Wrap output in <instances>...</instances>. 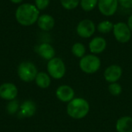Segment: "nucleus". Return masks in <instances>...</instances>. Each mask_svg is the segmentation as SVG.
<instances>
[{
  "instance_id": "nucleus-1",
  "label": "nucleus",
  "mask_w": 132,
  "mask_h": 132,
  "mask_svg": "<svg viewBox=\"0 0 132 132\" xmlns=\"http://www.w3.org/2000/svg\"><path fill=\"white\" fill-rule=\"evenodd\" d=\"M39 16V10L33 4L23 3L18 6L15 17L18 23L23 26H29L35 24Z\"/></svg>"
},
{
  "instance_id": "nucleus-2",
  "label": "nucleus",
  "mask_w": 132,
  "mask_h": 132,
  "mask_svg": "<svg viewBox=\"0 0 132 132\" xmlns=\"http://www.w3.org/2000/svg\"><path fill=\"white\" fill-rule=\"evenodd\" d=\"M90 105L88 102L83 98L73 99L67 105V114L73 118L81 119L89 112Z\"/></svg>"
},
{
  "instance_id": "nucleus-3",
  "label": "nucleus",
  "mask_w": 132,
  "mask_h": 132,
  "mask_svg": "<svg viewBox=\"0 0 132 132\" xmlns=\"http://www.w3.org/2000/svg\"><path fill=\"white\" fill-rule=\"evenodd\" d=\"M80 69L87 73H94L101 67L100 59L93 54H89L83 56L80 61Z\"/></svg>"
},
{
  "instance_id": "nucleus-4",
  "label": "nucleus",
  "mask_w": 132,
  "mask_h": 132,
  "mask_svg": "<svg viewBox=\"0 0 132 132\" xmlns=\"http://www.w3.org/2000/svg\"><path fill=\"white\" fill-rule=\"evenodd\" d=\"M18 75L19 78L25 82H30L36 79L37 69L31 62H22L18 67Z\"/></svg>"
},
{
  "instance_id": "nucleus-5",
  "label": "nucleus",
  "mask_w": 132,
  "mask_h": 132,
  "mask_svg": "<svg viewBox=\"0 0 132 132\" xmlns=\"http://www.w3.org/2000/svg\"><path fill=\"white\" fill-rule=\"evenodd\" d=\"M47 70L52 77L61 79L66 73L65 64L60 58L54 57L49 60L47 63Z\"/></svg>"
},
{
  "instance_id": "nucleus-6",
  "label": "nucleus",
  "mask_w": 132,
  "mask_h": 132,
  "mask_svg": "<svg viewBox=\"0 0 132 132\" xmlns=\"http://www.w3.org/2000/svg\"><path fill=\"white\" fill-rule=\"evenodd\" d=\"M113 33L115 39L121 43H128L131 38V32L127 23L119 22L114 25Z\"/></svg>"
},
{
  "instance_id": "nucleus-7",
  "label": "nucleus",
  "mask_w": 132,
  "mask_h": 132,
  "mask_svg": "<svg viewBox=\"0 0 132 132\" xmlns=\"http://www.w3.org/2000/svg\"><path fill=\"white\" fill-rule=\"evenodd\" d=\"M95 30V24L90 19H84L77 26V33L81 38H90L94 34Z\"/></svg>"
},
{
  "instance_id": "nucleus-8",
  "label": "nucleus",
  "mask_w": 132,
  "mask_h": 132,
  "mask_svg": "<svg viewBox=\"0 0 132 132\" xmlns=\"http://www.w3.org/2000/svg\"><path fill=\"white\" fill-rule=\"evenodd\" d=\"M118 0H98L97 6L100 12L105 16L113 15L118 10Z\"/></svg>"
},
{
  "instance_id": "nucleus-9",
  "label": "nucleus",
  "mask_w": 132,
  "mask_h": 132,
  "mask_svg": "<svg viewBox=\"0 0 132 132\" xmlns=\"http://www.w3.org/2000/svg\"><path fill=\"white\" fill-rule=\"evenodd\" d=\"M18 94V89L13 84L5 83L0 86V97L7 101L14 100Z\"/></svg>"
},
{
  "instance_id": "nucleus-10",
  "label": "nucleus",
  "mask_w": 132,
  "mask_h": 132,
  "mask_svg": "<svg viewBox=\"0 0 132 132\" xmlns=\"http://www.w3.org/2000/svg\"><path fill=\"white\" fill-rule=\"evenodd\" d=\"M122 74V69L118 65H111L104 71V78L108 82L115 83L118 81Z\"/></svg>"
},
{
  "instance_id": "nucleus-11",
  "label": "nucleus",
  "mask_w": 132,
  "mask_h": 132,
  "mask_svg": "<svg viewBox=\"0 0 132 132\" xmlns=\"http://www.w3.org/2000/svg\"><path fill=\"white\" fill-rule=\"evenodd\" d=\"M36 52L43 59L50 60L55 56V50L54 48L47 43H43L39 44L36 47Z\"/></svg>"
},
{
  "instance_id": "nucleus-12",
  "label": "nucleus",
  "mask_w": 132,
  "mask_h": 132,
  "mask_svg": "<svg viewBox=\"0 0 132 132\" xmlns=\"http://www.w3.org/2000/svg\"><path fill=\"white\" fill-rule=\"evenodd\" d=\"M107 47V41L101 36H97L91 39L89 43V49L92 53L98 54L104 51Z\"/></svg>"
},
{
  "instance_id": "nucleus-13",
  "label": "nucleus",
  "mask_w": 132,
  "mask_h": 132,
  "mask_svg": "<svg viewBox=\"0 0 132 132\" xmlns=\"http://www.w3.org/2000/svg\"><path fill=\"white\" fill-rule=\"evenodd\" d=\"M56 94L60 101L63 102H70L74 97V91L70 87L67 85H63L58 87Z\"/></svg>"
},
{
  "instance_id": "nucleus-14",
  "label": "nucleus",
  "mask_w": 132,
  "mask_h": 132,
  "mask_svg": "<svg viewBox=\"0 0 132 132\" xmlns=\"http://www.w3.org/2000/svg\"><path fill=\"white\" fill-rule=\"evenodd\" d=\"M37 24L39 28L43 31H50L55 26L54 18L49 14H43L39 16L37 20Z\"/></svg>"
},
{
  "instance_id": "nucleus-15",
  "label": "nucleus",
  "mask_w": 132,
  "mask_h": 132,
  "mask_svg": "<svg viewBox=\"0 0 132 132\" xmlns=\"http://www.w3.org/2000/svg\"><path fill=\"white\" fill-rule=\"evenodd\" d=\"M36 108L34 102L31 101H26L19 108V115L24 118H29L32 116L36 112Z\"/></svg>"
},
{
  "instance_id": "nucleus-16",
  "label": "nucleus",
  "mask_w": 132,
  "mask_h": 132,
  "mask_svg": "<svg viewBox=\"0 0 132 132\" xmlns=\"http://www.w3.org/2000/svg\"><path fill=\"white\" fill-rule=\"evenodd\" d=\"M116 129L118 132H132V118L123 117L118 119Z\"/></svg>"
},
{
  "instance_id": "nucleus-17",
  "label": "nucleus",
  "mask_w": 132,
  "mask_h": 132,
  "mask_svg": "<svg viewBox=\"0 0 132 132\" xmlns=\"http://www.w3.org/2000/svg\"><path fill=\"white\" fill-rule=\"evenodd\" d=\"M36 83L41 88H47L50 84V78L49 75L44 72L38 73L36 77Z\"/></svg>"
},
{
  "instance_id": "nucleus-18",
  "label": "nucleus",
  "mask_w": 132,
  "mask_h": 132,
  "mask_svg": "<svg viewBox=\"0 0 132 132\" xmlns=\"http://www.w3.org/2000/svg\"><path fill=\"white\" fill-rule=\"evenodd\" d=\"M113 22L108 20H104L98 23L97 25V30L101 33H108L111 31H113L114 29Z\"/></svg>"
},
{
  "instance_id": "nucleus-19",
  "label": "nucleus",
  "mask_w": 132,
  "mask_h": 132,
  "mask_svg": "<svg viewBox=\"0 0 132 132\" xmlns=\"http://www.w3.org/2000/svg\"><path fill=\"white\" fill-rule=\"evenodd\" d=\"M98 3V0H80V5L85 12L92 11Z\"/></svg>"
},
{
  "instance_id": "nucleus-20",
  "label": "nucleus",
  "mask_w": 132,
  "mask_h": 132,
  "mask_svg": "<svg viewBox=\"0 0 132 132\" xmlns=\"http://www.w3.org/2000/svg\"><path fill=\"white\" fill-rule=\"evenodd\" d=\"M72 53L73 54L79 58H82L83 56H84L85 52H86V49L85 46L80 43H76L73 45L72 46Z\"/></svg>"
},
{
  "instance_id": "nucleus-21",
  "label": "nucleus",
  "mask_w": 132,
  "mask_h": 132,
  "mask_svg": "<svg viewBox=\"0 0 132 132\" xmlns=\"http://www.w3.org/2000/svg\"><path fill=\"white\" fill-rule=\"evenodd\" d=\"M80 2V0H60L62 6L67 10H71L77 8L79 5Z\"/></svg>"
},
{
  "instance_id": "nucleus-22",
  "label": "nucleus",
  "mask_w": 132,
  "mask_h": 132,
  "mask_svg": "<svg viewBox=\"0 0 132 132\" xmlns=\"http://www.w3.org/2000/svg\"><path fill=\"white\" fill-rule=\"evenodd\" d=\"M108 90H109V92L114 96L120 95L122 91L121 86L117 83H112L111 84H110L108 87Z\"/></svg>"
},
{
  "instance_id": "nucleus-23",
  "label": "nucleus",
  "mask_w": 132,
  "mask_h": 132,
  "mask_svg": "<svg viewBox=\"0 0 132 132\" xmlns=\"http://www.w3.org/2000/svg\"><path fill=\"white\" fill-rule=\"evenodd\" d=\"M19 110V104L17 101L12 100L7 105V111L9 114H15Z\"/></svg>"
},
{
  "instance_id": "nucleus-24",
  "label": "nucleus",
  "mask_w": 132,
  "mask_h": 132,
  "mask_svg": "<svg viewBox=\"0 0 132 132\" xmlns=\"http://www.w3.org/2000/svg\"><path fill=\"white\" fill-rule=\"evenodd\" d=\"M50 0H35V5L39 10L46 9L50 5Z\"/></svg>"
},
{
  "instance_id": "nucleus-25",
  "label": "nucleus",
  "mask_w": 132,
  "mask_h": 132,
  "mask_svg": "<svg viewBox=\"0 0 132 132\" xmlns=\"http://www.w3.org/2000/svg\"><path fill=\"white\" fill-rule=\"evenodd\" d=\"M118 3L125 9H132V0H118Z\"/></svg>"
},
{
  "instance_id": "nucleus-26",
  "label": "nucleus",
  "mask_w": 132,
  "mask_h": 132,
  "mask_svg": "<svg viewBox=\"0 0 132 132\" xmlns=\"http://www.w3.org/2000/svg\"><path fill=\"white\" fill-rule=\"evenodd\" d=\"M128 27H129V29H130V30H131V32L132 33V15H131L130 16H129V18H128Z\"/></svg>"
},
{
  "instance_id": "nucleus-27",
  "label": "nucleus",
  "mask_w": 132,
  "mask_h": 132,
  "mask_svg": "<svg viewBox=\"0 0 132 132\" xmlns=\"http://www.w3.org/2000/svg\"><path fill=\"white\" fill-rule=\"evenodd\" d=\"M9 1L14 4H19V3H21L23 0H9Z\"/></svg>"
}]
</instances>
